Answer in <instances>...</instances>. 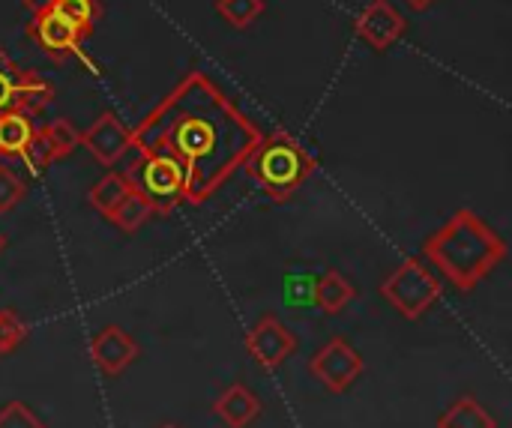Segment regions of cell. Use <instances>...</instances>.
I'll use <instances>...</instances> for the list:
<instances>
[{
	"label": "cell",
	"instance_id": "obj_1",
	"mask_svg": "<svg viewBox=\"0 0 512 428\" xmlns=\"http://www.w3.org/2000/svg\"><path fill=\"white\" fill-rule=\"evenodd\" d=\"M264 129L207 72H189L135 129L132 147L183 168V201H210L258 150Z\"/></svg>",
	"mask_w": 512,
	"mask_h": 428
},
{
	"label": "cell",
	"instance_id": "obj_2",
	"mask_svg": "<svg viewBox=\"0 0 512 428\" xmlns=\"http://www.w3.org/2000/svg\"><path fill=\"white\" fill-rule=\"evenodd\" d=\"M423 255L450 285L474 291L507 258V240L465 207L423 243Z\"/></svg>",
	"mask_w": 512,
	"mask_h": 428
},
{
	"label": "cell",
	"instance_id": "obj_3",
	"mask_svg": "<svg viewBox=\"0 0 512 428\" xmlns=\"http://www.w3.org/2000/svg\"><path fill=\"white\" fill-rule=\"evenodd\" d=\"M315 168H318L315 153H309L288 132H273L270 138L264 135V141L258 144V150L246 162L249 177L276 204L294 198L303 189V183L315 174Z\"/></svg>",
	"mask_w": 512,
	"mask_h": 428
},
{
	"label": "cell",
	"instance_id": "obj_4",
	"mask_svg": "<svg viewBox=\"0 0 512 428\" xmlns=\"http://www.w3.org/2000/svg\"><path fill=\"white\" fill-rule=\"evenodd\" d=\"M441 282L438 276L420 261L408 258L402 261L384 282H381V297L408 321L423 318L438 300H441Z\"/></svg>",
	"mask_w": 512,
	"mask_h": 428
},
{
	"label": "cell",
	"instance_id": "obj_5",
	"mask_svg": "<svg viewBox=\"0 0 512 428\" xmlns=\"http://www.w3.org/2000/svg\"><path fill=\"white\" fill-rule=\"evenodd\" d=\"M135 189L144 195V201L150 204L153 216H168L183 204V168L168 159V156H147L141 153V159L135 162V168L126 174Z\"/></svg>",
	"mask_w": 512,
	"mask_h": 428
},
{
	"label": "cell",
	"instance_id": "obj_6",
	"mask_svg": "<svg viewBox=\"0 0 512 428\" xmlns=\"http://www.w3.org/2000/svg\"><path fill=\"white\" fill-rule=\"evenodd\" d=\"M363 369H366V363H363L360 351H357L348 339H342V336L330 339V342H327L321 351H315V357L309 360V375H312L327 393H333V396H342L345 390H351L354 381L363 375Z\"/></svg>",
	"mask_w": 512,
	"mask_h": 428
},
{
	"label": "cell",
	"instance_id": "obj_7",
	"mask_svg": "<svg viewBox=\"0 0 512 428\" xmlns=\"http://www.w3.org/2000/svg\"><path fill=\"white\" fill-rule=\"evenodd\" d=\"M27 36H30L33 42H39V48H42L51 60L63 63L66 57H78L90 72H96V63H93V60L84 54V48H81L78 30H75L66 18H60L54 9L36 12V15L30 18V24H27Z\"/></svg>",
	"mask_w": 512,
	"mask_h": 428
},
{
	"label": "cell",
	"instance_id": "obj_8",
	"mask_svg": "<svg viewBox=\"0 0 512 428\" xmlns=\"http://www.w3.org/2000/svg\"><path fill=\"white\" fill-rule=\"evenodd\" d=\"M246 351L249 357L264 369V372H276L294 351H297V336L276 318V315H264L249 333H246Z\"/></svg>",
	"mask_w": 512,
	"mask_h": 428
},
{
	"label": "cell",
	"instance_id": "obj_9",
	"mask_svg": "<svg viewBox=\"0 0 512 428\" xmlns=\"http://www.w3.org/2000/svg\"><path fill=\"white\" fill-rule=\"evenodd\" d=\"M408 21L405 15L390 3V0H372L357 18H354V33L360 42H366L372 51H387L393 48L402 33H405Z\"/></svg>",
	"mask_w": 512,
	"mask_h": 428
},
{
	"label": "cell",
	"instance_id": "obj_10",
	"mask_svg": "<svg viewBox=\"0 0 512 428\" xmlns=\"http://www.w3.org/2000/svg\"><path fill=\"white\" fill-rule=\"evenodd\" d=\"M141 357L138 342L117 324L102 327L93 339H90V360L93 366L105 375V378H120L135 360Z\"/></svg>",
	"mask_w": 512,
	"mask_h": 428
},
{
	"label": "cell",
	"instance_id": "obj_11",
	"mask_svg": "<svg viewBox=\"0 0 512 428\" xmlns=\"http://www.w3.org/2000/svg\"><path fill=\"white\" fill-rule=\"evenodd\" d=\"M81 147L90 150V156L102 165V168H114L129 150H132V129L123 126V120L111 111H105L84 135H81Z\"/></svg>",
	"mask_w": 512,
	"mask_h": 428
},
{
	"label": "cell",
	"instance_id": "obj_12",
	"mask_svg": "<svg viewBox=\"0 0 512 428\" xmlns=\"http://www.w3.org/2000/svg\"><path fill=\"white\" fill-rule=\"evenodd\" d=\"M264 405L246 384H231L219 399L213 402V414L225 428H249L261 417Z\"/></svg>",
	"mask_w": 512,
	"mask_h": 428
},
{
	"label": "cell",
	"instance_id": "obj_13",
	"mask_svg": "<svg viewBox=\"0 0 512 428\" xmlns=\"http://www.w3.org/2000/svg\"><path fill=\"white\" fill-rule=\"evenodd\" d=\"M51 102H54V87H51L42 75H36V72H30V69H21L12 111H21L24 117L33 120V117H39Z\"/></svg>",
	"mask_w": 512,
	"mask_h": 428
},
{
	"label": "cell",
	"instance_id": "obj_14",
	"mask_svg": "<svg viewBox=\"0 0 512 428\" xmlns=\"http://www.w3.org/2000/svg\"><path fill=\"white\" fill-rule=\"evenodd\" d=\"M33 138V120L21 111H0V156L3 159H21L27 144Z\"/></svg>",
	"mask_w": 512,
	"mask_h": 428
},
{
	"label": "cell",
	"instance_id": "obj_15",
	"mask_svg": "<svg viewBox=\"0 0 512 428\" xmlns=\"http://www.w3.org/2000/svg\"><path fill=\"white\" fill-rule=\"evenodd\" d=\"M135 189V183L126 177V174H120V171H108L90 192H87V204L99 213V216H111L114 210H117V204L129 195Z\"/></svg>",
	"mask_w": 512,
	"mask_h": 428
},
{
	"label": "cell",
	"instance_id": "obj_16",
	"mask_svg": "<svg viewBox=\"0 0 512 428\" xmlns=\"http://www.w3.org/2000/svg\"><path fill=\"white\" fill-rule=\"evenodd\" d=\"M438 428H498V423L474 396H462L438 417Z\"/></svg>",
	"mask_w": 512,
	"mask_h": 428
},
{
	"label": "cell",
	"instance_id": "obj_17",
	"mask_svg": "<svg viewBox=\"0 0 512 428\" xmlns=\"http://www.w3.org/2000/svg\"><path fill=\"white\" fill-rule=\"evenodd\" d=\"M357 297V288L339 273V270H327L324 279L315 288V303L321 306V312L327 315H339L351 300Z\"/></svg>",
	"mask_w": 512,
	"mask_h": 428
},
{
	"label": "cell",
	"instance_id": "obj_18",
	"mask_svg": "<svg viewBox=\"0 0 512 428\" xmlns=\"http://www.w3.org/2000/svg\"><path fill=\"white\" fill-rule=\"evenodd\" d=\"M51 9H54L60 18H66V21L78 30L81 39H87V36L93 33L96 21H99V15H102L99 0H54Z\"/></svg>",
	"mask_w": 512,
	"mask_h": 428
},
{
	"label": "cell",
	"instance_id": "obj_19",
	"mask_svg": "<svg viewBox=\"0 0 512 428\" xmlns=\"http://www.w3.org/2000/svg\"><path fill=\"white\" fill-rule=\"evenodd\" d=\"M150 216H153L150 204L144 201V195H141L138 189H132V192L117 204V210L108 216V222H111L114 228H120L123 234H135Z\"/></svg>",
	"mask_w": 512,
	"mask_h": 428
},
{
	"label": "cell",
	"instance_id": "obj_20",
	"mask_svg": "<svg viewBox=\"0 0 512 428\" xmlns=\"http://www.w3.org/2000/svg\"><path fill=\"white\" fill-rule=\"evenodd\" d=\"M39 132H42V135H45V141L51 144V153H54V159H57V162H60V159H66L72 150H78V147H81V132H78L66 117L48 120Z\"/></svg>",
	"mask_w": 512,
	"mask_h": 428
},
{
	"label": "cell",
	"instance_id": "obj_21",
	"mask_svg": "<svg viewBox=\"0 0 512 428\" xmlns=\"http://www.w3.org/2000/svg\"><path fill=\"white\" fill-rule=\"evenodd\" d=\"M27 336H30L27 324L12 309H3L0 312V360L15 354L27 342Z\"/></svg>",
	"mask_w": 512,
	"mask_h": 428
},
{
	"label": "cell",
	"instance_id": "obj_22",
	"mask_svg": "<svg viewBox=\"0 0 512 428\" xmlns=\"http://www.w3.org/2000/svg\"><path fill=\"white\" fill-rule=\"evenodd\" d=\"M216 9L228 24L243 30L264 12V0H216Z\"/></svg>",
	"mask_w": 512,
	"mask_h": 428
},
{
	"label": "cell",
	"instance_id": "obj_23",
	"mask_svg": "<svg viewBox=\"0 0 512 428\" xmlns=\"http://www.w3.org/2000/svg\"><path fill=\"white\" fill-rule=\"evenodd\" d=\"M24 195H27V183L9 165H0V213L18 207Z\"/></svg>",
	"mask_w": 512,
	"mask_h": 428
},
{
	"label": "cell",
	"instance_id": "obj_24",
	"mask_svg": "<svg viewBox=\"0 0 512 428\" xmlns=\"http://www.w3.org/2000/svg\"><path fill=\"white\" fill-rule=\"evenodd\" d=\"M0 428H48L36 414L33 408H27L24 402L12 399L0 408Z\"/></svg>",
	"mask_w": 512,
	"mask_h": 428
},
{
	"label": "cell",
	"instance_id": "obj_25",
	"mask_svg": "<svg viewBox=\"0 0 512 428\" xmlns=\"http://www.w3.org/2000/svg\"><path fill=\"white\" fill-rule=\"evenodd\" d=\"M18 75H21V66H15V60H9V54L0 48V111L12 108L15 90H18Z\"/></svg>",
	"mask_w": 512,
	"mask_h": 428
},
{
	"label": "cell",
	"instance_id": "obj_26",
	"mask_svg": "<svg viewBox=\"0 0 512 428\" xmlns=\"http://www.w3.org/2000/svg\"><path fill=\"white\" fill-rule=\"evenodd\" d=\"M21 6H24L30 15H36V12H45V9H51V6H54V0H21Z\"/></svg>",
	"mask_w": 512,
	"mask_h": 428
},
{
	"label": "cell",
	"instance_id": "obj_27",
	"mask_svg": "<svg viewBox=\"0 0 512 428\" xmlns=\"http://www.w3.org/2000/svg\"><path fill=\"white\" fill-rule=\"evenodd\" d=\"M405 3H408L414 12H426V9H429V6H435L438 0H405Z\"/></svg>",
	"mask_w": 512,
	"mask_h": 428
},
{
	"label": "cell",
	"instance_id": "obj_28",
	"mask_svg": "<svg viewBox=\"0 0 512 428\" xmlns=\"http://www.w3.org/2000/svg\"><path fill=\"white\" fill-rule=\"evenodd\" d=\"M3 249H6V237L0 234V252H3Z\"/></svg>",
	"mask_w": 512,
	"mask_h": 428
},
{
	"label": "cell",
	"instance_id": "obj_29",
	"mask_svg": "<svg viewBox=\"0 0 512 428\" xmlns=\"http://www.w3.org/2000/svg\"><path fill=\"white\" fill-rule=\"evenodd\" d=\"M159 428H180V426H174V423H162Z\"/></svg>",
	"mask_w": 512,
	"mask_h": 428
}]
</instances>
